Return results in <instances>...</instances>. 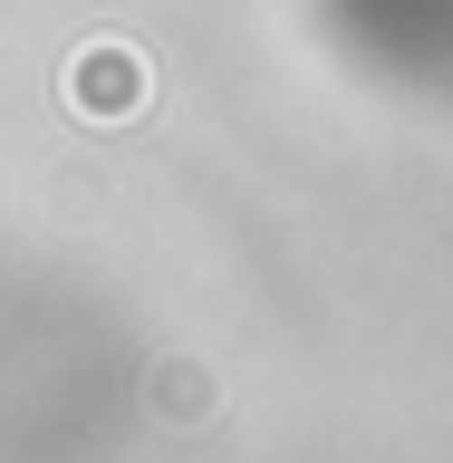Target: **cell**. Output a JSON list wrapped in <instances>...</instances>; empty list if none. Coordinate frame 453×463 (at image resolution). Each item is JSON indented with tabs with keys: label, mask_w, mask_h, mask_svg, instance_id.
I'll return each mask as SVG.
<instances>
[{
	"label": "cell",
	"mask_w": 453,
	"mask_h": 463,
	"mask_svg": "<svg viewBox=\"0 0 453 463\" xmlns=\"http://www.w3.org/2000/svg\"><path fill=\"white\" fill-rule=\"evenodd\" d=\"M68 107L97 116V126H126V116L145 107V58L116 49V39H97V49L68 58Z\"/></svg>",
	"instance_id": "obj_1"
}]
</instances>
